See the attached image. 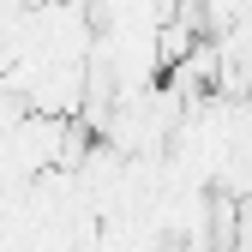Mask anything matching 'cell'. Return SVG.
I'll list each match as a JSON object with an SVG mask.
<instances>
[]
</instances>
